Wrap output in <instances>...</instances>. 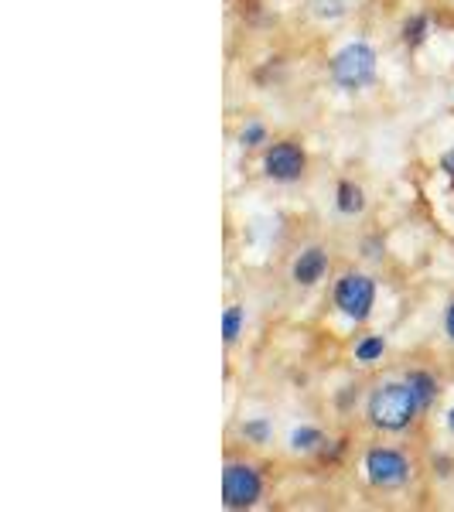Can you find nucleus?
<instances>
[{
	"label": "nucleus",
	"instance_id": "1",
	"mask_svg": "<svg viewBox=\"0 0 454 512\" xmlns=\"http://www.w3.org/2000/svg\"><path fill=\"white\" fill-rule=\"evenodd\" d=\"M420 400L410 390V383H383L379 390L369 396V420L379 431H403V427L414 424Z\"/></svg>",
	"mask_w": 454,
	"mask_h": 512
},
{
	"label": "nucleus",
	"instance_id": "6",
	"mask_svg": "<svg viewBox=\"0 0 454 512\" xmlns=\"http://www.w3.org/2000/svg\"><path fill=\"white\" fill-rule=\"evenodd\" d=\"M263 168H267V175L274 181H284V185H291V181H301L304 168H308V158H304V151L294 144V140H280L267 151V158H263Z\"/></svg>",
	"mask_w": 454,
	"mask_h": 512
},
{
	"label": "nucleus",
	"instance_id": "10",
	"mask_svg": "<svg viewBox=\"0 0 454 512\" xmlns=\"http://www.w3.org/2000/svg\"><path fill=\"white\" fill-rule=\"evenodd\" d=\"M239 332H243V308L233 304V308H226V315H222V338H226V345H233Z\"/></svg>",
	"mask_w": 454,
	"mask_h": 512
},
{
	"label": "nucleus",
	"instance_id": "13",
	"mask_svg": "<svg viewBox=\"0 0 454 512\" xmlns=\"http://www.w3.org/2000/svg\"><path fill=\"white\" fill-rule=\"evenodd\" d=\"M321 441H325V437H321L318 427H301V431H294L291 437V444L297 451H311V448H318Z\"/></svg>",
	"mask_w": 454,
	"mask_h": 512
},
{
	"label": "nucleus",
	"instance_id": "7",
	"mask_svg": "<svg viewBox=\"0 0 454 512\" xmlns=\"http://www.w3.org/2000/svg\"><path fill=\"white\" fill-rule=\"evenodd\" d=\"M325 270H328V253L321 250V246H311V250H304L294 260V280L304 287L318 284V280L325 277Z\"/></svg>",
	"mask_w": 454,
	"mask_h": 512
},
{
	"label": "nucleus",
	"instance_id": "18",
	"mask_svg": "<svg viewBox=\"0 0 454 512\" xmlns=\"http://www.w3.org/2000/svg\"><path fill=\"white\" fill-rule=\"evenodd\" d=\"M444 328H448V335L454 338V304L448 308V318H444Z\"/></svg>",
	"mask_w": 454,
	"mask_h": 512
},
{
	"label": "nucleus",
	"instance_id": "4",
	"mask_svg": "<svg viewBox=\"0 0 454 512\" xmlns=\"http://www.w3.org/2000/svg\"><path fill=\"white\" fill-rule=\"evenodd\" d=\"M376 301V284L366 274H345L335 287V304L342 315L366 321Z\"/></svg>",
	"mask_w": 454,
	"mask_h": 512
},
{
	"label": "nucleus",
	"instance_id": "11",
	"mask_svg": "<svg viewBox=\"0 0 454 512\" xmlns=\"http://www.w3.org/2000/svg\"><path fill=\"white\" fill-rule=\"evenodd\" d=\"M427 28H431V21H427L424 14H414V18L407 21V28H403V41H407L410 48L424 45V41H427Z\"/></svg>",
	"mask_w": 454,
	"mask_h": 512
},
{
	"label": "nucleus",
	"instance_id": "9",
	"mask_svg": "<svg viewBox=\"0 0 454 512\" xmlns=\"http://www.w3.org/2000/svg\"><path fill=\"white\" fill-rule=\"evenodd\" d=\"M407 383H410V390L417 393L420 407H424V410L431 407L434 396H437V383H434V376H431V373H420V369H417V373H410V376H407Z\"/></svg>",
	"mask_w": 454,
	"mask_h": 512
},
{
	"label": "nucleus",
	"instance_id": "16",
	"mask_svg": "<svg viewBox=\"0 0 454 512\" xmlns=\"http://www.w3.org/2000/svg\"><path fill=\"white\" fill-rule=\"evenodd\" d=\"M267 140V130H263V123H250V127L239 134V144L243 147H257V144H263Z\"/></svg>",
	"mask_w": 454,
	"mask_h": 512
},
{
	"label": "nucleus",
	"instance_id": "19",
	"mask_svg": "<svg viewBox=\"0 0 454 512\" xmlns=\"http://www.w3.org/2000/svg\"><path fill=\"white\" fill-rule=\"evenodd\" d=\"M448 427H451V434H454V410H451V417H448Z\"/></svg>",
	"mask_w": 454,
	"mask_h": 512
},
{
	"label": "nucleus",
	"instance_id": "5",
	"mask_svg": "<svg viewBox=\"0 0 454 512\" xmlns=\"http://www.w3.org/2000/svg\"><path fill=\"white\" fill-rule=\"evenodd\" d=\"M366 472H369V482H373L376 489H400L410 475V465L400 451L373 448L366 454Z\"/></svg>",
	"mask_w": 454,
	"mask_h": 512
},
{
	"label": "nucleus",
	"instance_id": "17",
	"mask_svg": "<svg viewBox=\"0 0 454 512\" xmlns=\"http://www.w3.org/2000/svg\"><path fill=\"white\" fill-rule=\"evenodd\" d=\"M441 168H444V175H448V178L454 181V151H448V154H444Z\"/></svg>",
	"mask_w": 454,
	"mask_h": 512
},
{
	"label": "nucleus",
	"instance_id": "2",
	"mask_svg": "<svg viewBox=\"0 0 454 512\" xmlns=\"http://www.w3.org/2000/svg\"><path fill=\"white\" fill-rule=\"evenodd\" d=\"M332 79L342 89H362L376 79V52L366 45V41H356V45H345L342 52L332 59Z\"/></svg>",
	"mask_w": 454,
	"mask_h": 512
},
{
	"label": "nucleus",
	"instance_id": "12",
	"mask_svg": "<svg viewBox=\"0 0 454 512\" xmlns=\"http://www.w3.org/2000/svg\"><path fill=\"white\" fill-rule=\"evenodd\" d=\"M383 349H386L383 338H379V335H369V338H362V342L356 345V359H359V362H376L379 355H383Z\"/></svg>",
	"mask_w": 454,
	"mask_h": 512
},
{
	"label": "nucleus",
	"instance_id": "8",
	"mask_svg": "<svg viewBox=\"0 0 454 512\" xmlns=\"http://www.w3.org/2000/svg\"><path fill=\"white\" fill-rule=\"evenodd\" d=\"M335 205H338V212H342V216H356V212L366 209V195H362L359 185H352V181H342V185H338Z\"/></svg>",
	"mask_w": 454,
	"mask_h": 512
},
{
	"label": "nucleus",
	"instance_id": "15",
	"mask_svg": "<svg viewBox=\"0 0 454 512\" xmlns=\"http://www.w3.org/2000/svg\"><path fill=\"white\" fill-rule=\"evenodd\" d=\"M311 7H315L318 18H342L345 14V0H311Z\"/></svg>",
	"mask_w": 454,
	"mask_h": 512
},
{
	"label": "nucleus",
	"instance_id": "14",
	"mask_svg": "<svg viewBox=\"0 0 454 512\" xmlns=\"http://www.w3.org/2000/svg\"><path fill=\"white\" fill-rule=\"evenodd\" d=\"M243 437H250V441H257V444H267L270 441V424L263 417L260 420H246Z\"/></svg>",
	"mask_w": 454,
	"mask_h": 512
},
{
	"label": "nucleus",
	"instance_id": "3",
	"mask_svg": "<svg viewBox=\"0 0 454 512\" xmlns=\"http://www.w3.org/2000/svg\"><path fill=\"white\" fill-rule=\"evenodd\" d=\"M260 492H263V482H260L257 468L243 465V461L226 465V472H222V506L226 509H250V506H257Z\"/></svg>",
	"mask_w": 454,
	"mask_h": 512
}]
</instances>
